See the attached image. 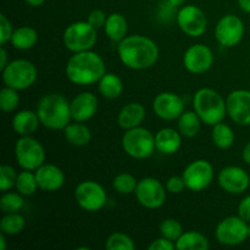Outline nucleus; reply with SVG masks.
I'll use <instances>...</instances> for the list:
<instances>
[{"mask_svg": "<svg viewBox=\"0 0 250 250\" xmlns=\"http://www.w3.org/2000/svg\"><path fill=\"white\" fill-rule=\"evenodd\" d=\"M120 60L132 70H146L155 65L159 59V48L150 38L144 36H128L117 46Z\"/></svg>", "mask_w": 250, "mask_h": 250, "instance_id": "1", "label": "nucleus"}, {"mask_svg": "<svg viewBox=\"0 0 250 250\" xmlns=\"http://www.w3.org/2000/svg\"><path fill=\"white\" fill-rule=\"evenodd\" d=\"M106 73L102 56L92 50L75 53L66 65L68 81L78 85H90L99 82Z\"/></svg>", "mask_w": 250, "mask_h": 250, "instance_id": "2", "label": "nucleus"}, {"mask_svg": "<svg viewBox=\"0 0 250 250\" xmlns=\"http://www.w3.org/2000/svg\"><path fill=\"white\" fill-rule=\"evenodd\" d=\"M37 114L41 124L53 131L63 129L72 120L70 103L63 95L56 93L44 95L39 100Z\"/></svg>", "mask_w": 250, "mask_h": 250, "instance_id": "3", "label": "nucleus"}, {"mask_svg": "<svg viewBox=\"0 0 250 250\" xmlns=\"http://www.w3.org/2000/svg\"><path fill=\"white\" fill-rule=\"evenodd\" d=\"M193 106L200 120L209 126L222 122L227 114L226 102L211 88H202L198 90L193 99Z\"/></svg>", "mask_w": 250, "mask_h": 250, "instance_id": "4", "label": "nucleus"}, {"mask_svg": "<svg viewBox=\"0 0 250 250\" xmlns=\"http://www.w3.org/2000/svg\"><path fill=\"white\" fill-rule=\"evenodd\" d=\"M122 148L131 158L143 160L151 156L155 150V136L149 129L139 126L127 129L122 137Z\"/></svg>", "mask_w": 250, "mask_h": 250, "instance_id": "5", "label": "nucleus"}, {"mask_svg": "<svg viewBox=\"0 0 250 250\" xmlns=\"http://www.w3.org/2000/svg\"><path fill=\"white\" fill-rule=\"evenodd\" d=\"M1 72L5 85L16 90H24L33 85L38 76L36 66L23 59L10 61Z\"/></svg>", "mask_w": 250, "mask_h": 250, "instance_id": "6", "label": "nucleus"}, {"mask_svg": "<svg viewBox=\"0 0 250 250\" xmlns=\"http://www.w3.org/2000/svg\"><path fill=\"white\" fill-rule=\"evenodd\" d=\"M97 29L88 21L75 22L63 32V44L72 53L90 50L97 43Z\"/></svg>", "mask_w": 250, "mask_h": 250, "instance_id": "7", "label": "nucleus"}, {"mask_svg": "<svg viewBox=\"0 0 250 250\" xmlns=\"http://www.w3.org/2000/svg\"><path fill=\"white\" fill-rule=\"evenodd\" d=\"M15 156L19 166L23 170L36 171L45 161V151L43 146L31 136L17 139L15 144Z\"/></svg>", "mask_w": 250, "mask_h": 250, "instance_id": "8", "label": "nucleus"}, {"mask_svg": "<svg viewBox=\"0 0 250 250\" xmlns=\"http://www.w3.org/2000/svg\"><path fill=\"white\" fill-rule=\"evenodd\" d=\"M216 239L224 246H239L249 237V225L241 216H229L217 225Z\"/></svg>", "mask_w": 250, "mask_h": 250, "instance_id": "9", "label": "nucleus"}, {"mask_svg": "<svg viewBox=\"0 0 250 250\" xmlns=\"http://www.w3.org/2000/svg\"><path fill=\"white\" fill-rule=\"evenodd\" d=\"M75 199L85 211L94 212L103 209L106 204V192L94 181H83L76 187Z\"/></svg>", "mask_w": 250, "mask_h": 250, "instance_id": "10", "label": "nucleus"}, {"mask_svg": "<svg viewBox=\"0 0 250 250\" xmlns=\"http://www.w3.org/2000/svg\"><path fill=\"white\" fill-rule=\"evenodd\" d=\"M137 200L146 209H159L166 200V190L163 183L153 177H146L138 181L136 188Z\"/></svg>", "mask_w": 250, "mask_h": 250, "instance_id": "11", "label": "nucleus"}, {"mask_svg": "<svg viewBox=\"0 0 250 250\" xmlns=\"http://www.w3.org/2000/svg\"><path fill=\"white\" fill-rule=\"evenodd\" d=\"M186 187L192 192H200L214 180V167L207 160H195L186 167L182 175Z\"/></svg>", "mask_w": 250, "mask_h": 250, "instance_id": "12", "label": "nucleus"}, {"mask_svg": "<svg viewBox=\"0 0 250 250\" xmlns=\"http://www.w3.org/2000/svg\"><path fill=\"white\" fill-rule=\"evenodd\" d=\"M244 36V23L236 15L222 17L215 28L216 41L226 48H232L242 41Z\"/></svg>", "mask_w": 250, "mask_h": 250, "instance_id": "13", "label": "nucleus"}, {"mask_svg": "<svg viewBox=\"0 0 250 250\" xmlns=\"http://www.w3.org/2000/svg\"><path fill=\"white\" fill-rule=\"evenodd\" d=\"M177 23L183 33L189 37H200L207 31V16L194 5L183 6L177 14Z\"/></svg>", "mask_w": 250, "mask_h": 250, "instance_id": "14", "label": "nucleus"}, {"mask_svg": "<svg viewBox=\"0 0 250 250\" xmlns=\"http://www.w3.org/2000/svg\"><path fill=\"white\" fill-rule=\"evenodd\" d=\"M212 63H214V54L211 49L204 44L192 45L187 49L183 56V65L186 70L195 75H202L209 71Z\"/></svg>", "mask_w": 250, "mask_h": 250, "instance_id": "15", "label": "nucleus"}, {"mask_svg": "<svg viewBox=\"0 0 250 250\" xmlns=\"http://www.w3.org/2000/svg\"><path fill=\"white\" fill-rule=\"evenodd\" d=\"M227 114L241 126L250 125V90L238 89L229 93L226 99Z\"/></svg>", "mask_w": 250, "mask_h": 250, "instance_id": "16", "label": "nucleus"}, {"mask_svg": "<svg viewBox=\"0 0 250 250\" xmlns=\"http://www.w3.org/2000/svg\"><path fill=\"white\" fill-rule=\"evenodd\" d=\"M153 110L160 119L173 121L185 112V103L180 95L171 92L160 93L153 102Z\"/></svg>", "mask_w": 250, "mask_h": 250, "instance_id": "17", "label": "nucleus"}, {"mask_svg": "<svg viewBox=\"0 0 250 250\" xmlns=\"http://www.w3.org/2000/svg\"><path fill=\"white\" fill-rule=\"evenodd\" d=\"M219 185L229 194H241L250 186V177L246 170L239 166H227L217 176Z\"/></svg>", "mask_w": 250, "mask_h": 250, "instance_id": "18", "label": "nucleus"}, {"mask_svg": "<svg viewBox=\"0 0 250 250\" xmlns=\"http://www.w3.org/2000/svg\"><path fill=\"white\" fill-rule=\"evenodd\" d=\"M71 116L76 122H85L92 119L98 110V98L89 92L76 95L70 103Z\"/></svg>", "mask_w": 250, "mask_h": 250, "instance_id": "19", "label": "nucleus"}, {"mask_svg": "<svg viewBox=\"0 0 250 250\" xmlns=\"http://www.w3.org/2000/svg\"><path fill=\"white\" fill-rule=\"evenodd\" d=\"M36 178L38 187L45 192H55L65 183V175L58 166L53 164H43L36 170Z\"/></svg>", "mask_w": 250, "mask_h": 250, "instance_id": "20", "label": "nucleus"}, {"mask_svg": "<svg viewBox=\"0 0 250 250\" xmlns=\"http://www.w3.org/2000/svg\"><path fill=\"white\" fill-rule=\"evenodd\" d=\"M146 117V109L139 103H129L120 111L117 122L122 129H132L138 127Z\"/></svg>", "mask_w": 250, "mask_h": 250, "instance_id": "21", "label": "nucleus"}, {"mask_svg": "<svg viewBox=\"0 0 250 250\" xmlns=\"http://www.w3.org/2000/svg\"><path fill=\"white\" fill-rule=\"evenodd\" d=\"M39 124H41V120H39L38 114L31 111V110H22V111L17 112L12 119L14 131L21 137L31 136L32 133H34L38 128Z\"/></svg>", "mask_w": 250, "mask_h": 250, "instance_id": "22", "label": "nucleus"}, {"mask_svg": "<svg viewBox=\"0 0 250 250\" xmlns=\"http://www.w3.org/2000/svg\"><path fill=\"white\" fill-rule=\"evenodd\" d=\"M181 139L180 133L173 128H163L156 133L155 136V146L160 153L171 155L178 151L181 148Z\"/></svg>", "mask_w": 250, "mask_h": 250, "instance_id": "23", "label": "nucleus"}, {"mask_svg": "<svg viewBox=\"0 0 250 250\" xmlns=\"http://www.w3.org/2000/svg\"><path fill=\"white\" fill-rule=\"evenodd\" d=\"M63 136L65 139L73 146H85L89 144L92 139V133L83 122H77V124H68L63 128Z\"/></svg>", "mask_w": 250, "mask_h": 250, "instance_id": "24", "label": "nucleus"}, {"mask_svg": "<svg viewBox=\"0 0 250 250\" xmlns=\"http://www.w3.org/2000/svg\"><path fill=\"white\" fill-rule=\"evenodd\" d=\"M105 33L106 36L111 39L112 42H121L127 37V32H128V24H127V20L122 16L121 14H114L109 15L106 20V23L104 26Z\"/></svg>", "mask_w": 250, "mask_h": 250, "instance_id": "25", "label": "nucleus"}, {"mask_svg": "<svg viewBox=\"0 0 250 250\" xmlns=\"http://www.w3.org/2000/svg\"><path fill=\"white\" fill-rule=\"evenodd\" d=\"M10 42L14 48L19 49V50H28V49L33 48L38 42V33L36 29L29 26L20 27V28L15 29Z\"/></svg>", "mask_w": 250, "mask_h": 250, "instance_id": "26", "label": "nucleus"}, {"mask_svg": "<svg viewBox=\"0 0 250 250\" xmlns=\"http://www.w3.org/2000/svg\"><path fill=\"white\" fill-rule=\"evenodd\" d=\"M209 248L207 237L195 231L186 232L176 241V249L178 250H208Z\"/></svg>", "mask_w": 250, "mask_h": 250, "instance_id": "27", "label": "nucleus"}, {"mask_svg": "<svg viewBox=\"0 0 250 250\" xmlns=\"http://www.w3.org/2000/svg\"><path fill=\"white\" fill-rule=\"evenodd\" d=\"M99 92L106 99H116L124 90V83L119 76L114 73H105L99 81Z\"/></svg>", "mask_w": 250, "mask_h": 250, "instance_id": "28", "label": "nucleus"}, {"mask_svg": "<svg viewBox=\"0 0 250 250\" xmlns=\"http://www.w3.org/2000/svg\"><path fill=\"white\" fill-rule=\"evenodd\" d=\"M202 120L195 111H185L178 117V129L187 138L197 136L202 127Z\"/></svg>", "mask_w": 250, "mask_h": 250, "instance_id": "29", "label": "nucleus"}, {"mask_svg": "<svg viewBox=\"0 0 250 250\" xmlns=\"http://www.w3.org/2000/svg\"><path fill=\"white\" fill-rule=\"evenodd\" d=\"M211 138L215 146L220 149H229L234 143L233 131H232L231 127L222 124V122L212 126Z\"/></svg>", "mask_w": 250, "mask_h": 250, "instance_id": "30", "label": "nucleus"}, {"mask_svg": "<svg viewBox=\"0 0 250 250\" xmlns=\"http://www.w3.org/2000/svg\"><path fill=\"white\" fill-rule=\"evenodd\" d=\"M26 226V220L17 212L6 214L0 221V231L6 236H15L23 231Z\"/></svg>", "mask_w": 250, "mask_h": 250, "instance_id": "31", "label": "nucleus"}, {"mask_svg": "<svg viewBox=\"0 0 250 250\" xmlns=\"http://www.w3.org/2000/svg\"><path fill=\"white\" fill-rule=\"evenodd\" d=\"M16 187L17 192L22 195H32L38 188V183H37L36 173H33L29 170H23L17 175L16 180Z\"/></svg>", "mask_w": 250, "mask_h": 250, "instance_id": "32", "label": "nucleus"}, {"mask_svg": "<svg viewBox=\"0 0 250 250\" xmlns=\"http://www.w3.org/2000/svg\"><path fill=\"white\" fill-rule=\"evenodd\" d=\"M138 182L134 178V176H132L131 173H120L112 181V187L120 194H131V193L136 192V188Z\"/></svg>", "mask_w": 250, "mask_h": 250, "instance_id": "33", "label": "nucleus"}, {"mask_svg": "<svg viewBox=\"0 0 250 250\" xmlns=\"http://www.w3.org/2000/svg\"><path fill=\"white\" fill-rule=\"evenodd\" d=\"M20 193H4L0 198V208L1 211L5 214H11V212H17L22 207H23V198Z\"/></svg>", "mask_w": 250, "mask_h": 250, "instance_id": "34", "label": "nucleus"}, {"mask_svg": "<svg viewBox=\"0 0 250 250\" xmlns=\"http://www.w3.org/2000/svg\"><path fill=\"white\" fill-rule=\"evenodd\" d=\"M20 95L16 89L10 87L2 88L0 92V109L4 112H11L19 106Z\"/></svg>", "mask_w": 250, "mask_h": 250, "instance_id": "35", "label": "nucleus"}, {"mask_svg": "<svg viewBox=\"0 0 250 250\" xmlns=\"http://www.w3.org/2000/svg\"><path fill=\"white\" fill-rule=\"evenodd\" d=\"M105 248L107 250H133L136 248L131 237L125 233H112L106 239Z\"/></svg>", "mask_w": 250, "mask_h": 250, "instance_id": "36", "label": "nucleus"}, {"mask_svg": "<svg viewBox=\"0 0 250 250\" xmlns=\"http://www.w3.org/2000/svg\"><path fill=\"white\" fill-rule=\"evenodd\" d=\"M160 233L165 238L176 242L183 234L182 225L175 219H166L161 222Z\"/></svg>", "mask_w": 250, "mask_h": 250, "instance_id": "37", "label": "nucleus"}, {"mask_svg": "<svg viewBox=\"0 0 250 250\" xmlns=\"http://www.w3.org/2000/svg\"><path fill=\"white\" fill-rule=\"evenodd\" d=\"M17 180V173L10 165H2L0 167V190L6 192L15 187Z\"/></svg>", "mask_w": 250, "mask_h": 250, "instance_id": "38", "label": "nucleus"}, {"mask_svg": "<svg viewBox=\"0 0 250 250\" xmlns=\"http://www.w3.org/2000/svg\"><path fill=\"white\" fill-rule=\"evenodd\" d=\"M14 31H12L11 22L7 20L4 14L0 15V43L4 45L6 42L11 41V37Z\"/></svg>", "mask_w": 250, "mask_h": 250, "instance_id": "39", "label": "nucleus"}, {"mask_svg": "<svg viewBox=\"0 0 250 250\" xmlns=\"http://www.w3.org/2000/svg\"><path fill=\"white\" fill-rule=\"evenodd\" d=\"M106 20H107L106 14H105L103 10H99V9L93 10V11L89 14V16H88V22H89L95 29H99L102 28V27H104L105 23H106Z\"/></svg>", "mask_w": 250, "mask_h": 250, "instance_id": "40", "label": "nucleus"}, {"mask_svg": "<svg viewBox=\"0 0 250 250\" xmlns=\"http://www.w3.org/2000/svg\"><path fill=\"white\" fill-rule=\"evenodd\" d=\"M186 187V182L183 177H178V176H173V177L168 178L167 183H166V189L172 194H180L183 192Z\"/></svg>", "mask_w": 250, "mask_h": 250, "instance_id": "41", "label": "nucleus"}, {"mask_svg": "<svg viewBox=\"0 0 250 250\" xmlns=\"http://www.w3.org/2000/svg\"><path fill=\"white\" fill-rule=\"evenodd\" d=\"M175 248L176 244L172 241H170V239L165 238V237L155 239L148 247L149 250H173Z\"/></svg>", "mask_w": 250, "mask_h": 250, "instance_id": "42", "label": "nucleus"}, {"mask_svg": "<svg viewBox=\"0 0 250 250\" xmlns=\"http://www.w3.org/2000/svg\"><path fill=\"white\" fill-rule=\"evenodd\" d=\"M238 215L250 224V195L242 199L238 205Z\"/></svg>", "mask_w": 250, "mask_h": 250, "instance_id": "43", "label": "nucleus"}, {"mask_svg": "<svg viewBox=\"0 0 250 250\" xmlns=\"http://www.w3.org/2000/svg\"><path fill=\"white\" fill-rule=\"evenodd\" d=\"M7 63H9L7 62V53L4 48H1V50H0V70H4Z\"/></svg>", "mask_w": 250, "mask_h": 250, "instance_id": "44", "label": "nucleus"}, {"mask_svg": "<svg viewBox=\"0 0 250 250\" xmlns=\"http://www.w3.org/2000/svg\"><path fill=\"white\" fill-rule=\"evenodd\" d=\"M242 158H243L244 163H247L248 165H250V142L244 146L243 149V154H242Z\"/></svg>", "mask_w": 250, "mask_h": 250, "instance_id": "45", "label": "nucleus"}, {"mask_svg": "<svg viewBox=\"0 0 250 250\" xmlns=\"http://www.w3.org/2000/svg\"><path fill=\"white\" fill-rule=\"evenodd\" d=\"M238 5L242 11L250 14V0H238Z\"/></svg>", "mask_w": 250, "mask_h": 250, "instance_id": "46", "label": "nucleus"}, {"mask_svg": "<svg viewBox=\"0 0 250 250\" xmlns=\"http://www.w3.org/2000/svg\"><path fill=\"white\" fill-rule=\"evenodd\" d=\"M24 1H26L28 5H31V6L37 7V6H41V5H43L45 0H24Z\"/></svg>", "mask_w": 250, "mask_h": 250, "instance_id": "47", "label": "nucleus"}, {"mask_svg": "<svg viewBox=\"0 0 250 250\" xmlns=\"http://www.w3.org/2000/svg\"><path fill=\"white\" fill-rule=\"evenodd\" d=\"M5 236H6V234H0V249L1 250L6 249V238H5Z\"/></svg>", "mask_w": 250, "mask_h": 250, "instance_id": "48", "label": "nucleus"}, {"mask_svg": "<svg viewBox=\"0 0 250 250\" xmlns=\"http://www.w3.org/2000/svg\"><path fill=\"white\" fill-rule=\"evenodd\" d=\"M168 4H171L172 6L177 7V6H181V5H183L186 2V0H167Z\"/></svg>", "mask_w": 250, "mask_h": 250, "instance_id": "49", "label": "nucleus"}, {"mask_svg": "<svg viewBox=\"0 0 250 250\" xmlns=\"http://www.w3.org/2000/svg\"><path fill=\"white\" fill-rule=\"evenodd\" d=\"M249 238H250V224H249Z\"/></svg>", "mask_w": 250, "mask_h": 250, "instance_id": "50", "label": "nucleus"}]
</instances>
